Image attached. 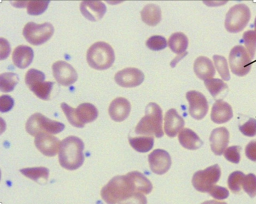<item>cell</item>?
Segmentation results:
<instances>
[{
  "mask_svg": "<svg viewBox=\"0 0 256 204\" xmlns=\"http://www.w3.org/2000/svg\"><path fill=\"white\" fill-rule=\"evenodd\" d=\"M233 117L231 106L222 99L217 100L214 104L211 111L212 120L216 124L228 122Z\"/></svg>",
  "mask_w": 256,
  "mask_h": 204,
  "instance_id": "cell-19",
  "label": "cell"
},
{
  "mask_svg": "<svg viewBox=\"0 0 256 204\" xmlns=\"http://www.w3.org/2000/svg\"><path fill=\"white\" fill-rule=\"evenodd\" d=\"M250 15V11L246 5L240 4L232 6L226 14V29L231 33L242 31L249 22Z\"/></svg>",
  "mask_w": 256,
  "mask_h": 204,
  "instance_id": "cell-6",
  "label": "cell"
},
{
  "mask_svg": "<svg viewBox=\"0 0 256 204\" xmlns=\"http://www.w3.org/2000/svg\"><path fill=\"white\" fill-rule=\"evenodd\" d=\"M40 79L28 87L29 89L40 99L48 100L50 99L54 82L44 81Z\"/></svg>",
  "mask_w": 256,
  "mask_h": 204,
  "instance_id": "cell-26",
  "label": "cell"
},
{
  "mask_svg": "<svg viewBox=\"0 0 256 204\" xmlns=\"http://www.w3.org/2000/svg\"><path fill=\"white\" fill-rule=\"evenodd\" d=\"M64 127L63 123L51 120L40 113L30 116L26 124L27 132L34 136L42 133L58 134L62 132Z\"/></svg>",
  "mask_w": 256,
  "mask_h": 204,
  "instance_id": "cell-5",
  "label": "cell"
},
{
  "mask_svg": "<svg viewBox=\"0 0 256 204\" xmlns=\"http://www.w3.org/2000/svg\"><path fill=\"white\" fill-rule=\"evenodd\" d=\"M201 204H227L224 201H218L215 200H207L203 202Z\"/></svg>",
  "mask_w": 256,
  "mask_h": 204,
  "instance_id": "cell-47",
  "label": "cell"
},
{
  "mask_svg": "<svg viewBox=\"0 0 256 204\" xmlns=\"http://www.w3.org/2000/svg\"><path fill=\"white\" fill-rule=\"evenodd\" d=\"M136 192L132 179L126 174L114 177L102 188L100 194L107 204H116Z\"/></svg>",
  "mask_w": 256,
  "mask_h": 204,
  "instance_id": "cell-2",
  "label": "cell"
},
{
  "mask_svg": "<svg viewBox=\"0 0 256 204\" xmlns=\"http://www.w3.org/2000/svg\"><path fill=\"white\" fill-rule=\"evenodd\" d=\"M178 140L180 144L185 148L196 150L203 144L198 135L192 130L184 128L179 133Z\"/></svg>",
  "mask_w": 256,
  "mask_h": 204,
  "instance_id": "cell-22",
  "label": "cell"
},
{
  "mask_svg": "<svg viewBox=\"0 0 256 204\" xmlns=\"http://www.w3.org/2000/svg\"><path fill=\"white\" fill-rule=\"evenodd\" d=\"M50 1H26L27 13L32 16H38L44 13L47 9Z\"/></svg>",
  "mask_w": 256,
  "mask_h": 204,
  "instance_id": "cell-32",
  "label": "cell"
},
{
  "mask_svg": "<svg viewBox=\"0 0 256 204\" xmlns=\"http://www.w3.org/2000/svg\"><path fill=\"white\" fill-rule=\"evenodd\" d=\"M14 105V99L8 95H2L0 97V111L6 112L10 110Z\"/></svg>",
  "mask_w": 256,
  "mask_h": 204,
  "instance_id": "cell-43",
  "label": "cell"
},
{
  "mask_svg": "<svg viewBox=\"0 0 256 204\" xmlns=\"http://www.w3.org/2000/svg\"><path fill=\"white\" fill-rule=\"evenodd\" d=\"M146 197L142 193L134 192L120 201L118 204H146Z\"/></svg>",
  "mask_w": 256,
  "mask_h": 204,
  "instance_id": "cell-41",
  "label": "cell"
},
{
  "mask_svg": "<svg viewBox=\"0 0 256 204\" xmlns=\"http://www.w3.org/2000/svg\"><path fill=\"white\" fill-rule=\"evenodd\" d=\"M146 46L152 51H160L167 46V42L164 37L154 35L149 38L146 42Z\"/></svg>",
  "mask_w": 256,
  "mask_h": 204,
  "instance_id": "cell-38",
  "label": "cell"
},
{
  "mask_svg": "<svg viewBox=\"0 0 256 204\" xmlns=\"http://www.w3.org/2000/svg\"><path fill=\"white\" fill-rule=\"evenodd\" d=\"M194 70L197 77L203 80L212 78L216 73L212 61L204 56L196 59L194 64Z\"/></svg>",
  "mask_w": 256,
  "mask_h": 204,
  "instance_id": "cell-21",
  "label": "cell"
},
{
  "mask_svg": "<svg viewBox=\"0 0 256 204\" xmlns=\"http://www.w3.org/2000/svg\"><path fill=\"white\" fill-rule=\"evenodd\" d=\"M208 193L214 198L222 200L228 197L229 191L225 187L219 185H214L210 189Z\"/></svg>",
  "mask_w": 256,
  "mask_h": 204,
  "instance_id": "cell-42",
  "label": "cell"
},
{
  "mask_svg": "<svg viewBox=\"0 0 256 204\" xmlns=\"http://www.w3.org/2000/svg\"><path fill=\"white\" fill-rule=\"evenodd\" d=\"M128 174L132 179L136 192L147 194L152 191V185L143 174L134 171L128 172Z\"/></svg>",
  "mask_w": 256,
  "mask_h": 204,
  "instance_id": "cell-25",
  "label": "cell"
},
{
  "mask_svg": "<svg viewBox=\"0 0 256 204\" xmlns=\"http://www.w3.org/2000/svg\"><path fill=\"white\" fill-rule=\"evenodd\" d=\"M204 84L211 95L216 98L228 92V86L226 83L218 78H210L204 80Z\"/></svg>",
  "mask_w": 256,
  "mask_h": 204,
  "instance_id": "cell-29",
  "label": "cell"
},
{
  "mask_svg": "<svg viewBox=\"0 0 256 204\" xmlns=\"http://www.w3.org/2000/svg\"><path fill=\"white\" fill-rule=\"evenodd\" d=\"M242 39L246 50L252 59L256 51V32L254 30H248L244 33Z\"/></svg>",
  "mask_w": 256,
  "mask_h": 204,
  "instance_id": "cell-34",
  "label": "cell"
},
{
  "mask_svg": "<svg viewBox=\"0 0 256 204\" xmlns=\"http://www.w3.org/2000/svg\"><path fill=\"white\" fill-rule=\"evenodd\" d=\"M19 81L18 75L12 72L3 73L0 75V89L2 92L14 90Z\"/></svg>",
  "mask_w": 256,
  "mask_h": 204,
  "instance_id": "cell-31",
  "label": "cell"
},
{
  "mask_svg": "<svg viewBox=\"0 0 256 204\" xmlns=\"http://www.w3.org/2000/svg\"><path fill=\"white\" fill-rule=\"evenodd\" d=\"M61 108L68 120L72 125L78 128L84 127V124L80 121L77 116L76 109L72 108L64 102L62 103Z\"/></svg>",
  "mask_w": 256,
  "mask_h": 204,
  "instance_id": "cell-36",
  "label": "cell"
},
{
  "mask_svg": "<svg viewBox=\"0 0 256 204\" xmlns=\"http://www.w3.org/2000/svg\"><path fill=\"white\" fill-rule=\"evenodd\" d=\"M229 64L232 73L240 77L248 74L252 65L250 57L246 49L242 45H236L231 50Z\"/></svg>",
  "mask_w": 256,
  "mask_h": 204,
  "instance_id": "cell-8",
  "label": "cell"
},
{
  "mask_svg": "<svg viewBox=\"0 0 256 204\" xmlns=\"http://www.w3.org/2000/svg\"><path fill=\"white\" fill-rule=\"evenodd\" d=\"M162 124V114L160 106L150 102L146 106L145 115L136 125L135 132L137 134L154 135L160 138L164 136Z\"/></svg>",
  "mask_w": 256,
  "mask_h": 204,
  "instance_id": "cell-3",
  "label": "cell"
},
{
  "mask_svg": "<svg viewBox=\"0 0 256 204\" xmlns=\"http://www.w3.org/2000/svg\"><path fill=\"white\" fill-rule=\"evenodd\" d=\"M0 59H6L10 55V47L8 42L5 39L0 38Z\"/></svg>",
  "mask_w": 256,
  "mask_h": 204,
  "instance_id": "cell-45",
  "label": "cell"
},
{
  "mask_svg": "<svg viewBox=\"0 0 256 204\" xmlns=\"http://www.w3.org/2000/svg\"><path fill=\"white\" fill-rule=\"evenodd\" d=\"M186 98L189 103L190 115L196 120L204 118L208 110V102L205 96L198 91L190 90L186 93Z\"/></svg>",
  "mask_w": 256,
  "mask_h": 204,
  "instance_id": "cell-10",
  "label": "cell"
},
{
  "mask_svg": "<svg viewBox=\"0 0 256 204\" xmlns=\"http://www.w3.org/2000/svg\"><path fill=\"white\" fill-rule=\"evenodd\" d=\"M168 46L171 50L178 55L182 54L188 48V40L185 34L176 32L171 35L168 39Z\"/></svg>",
  "mask_w": 256,
  "mask_h": 204,
  "instance_id": "cell-27",
  "label": "cell"
},
{
  "mask_svg": "<svg viewBox=\"0 0 256 204\" xmlns=\"http://www.w3.org/2000/svg\"><path fill=\"white\" fill-rule=\"evenodd\" d=\"M244 176L245 174L240 171H235L230 174L228 180V184L232 192L237 193L240 191Z\"/></svg>",
  "mask_w": 256,
  "mask_h": 204,
  "instance_id": "cell-35",
  "label": "cell"
},
{
  "mask_svg": "<svg viewBox=\"0 0 256 204\" xmlns=\"http://www.w3.org/2000/svg\"><path fill=\"white\" fill-rule=\"evenodd\" d=\"M164 130L166 134L170 137H175L184 125V119L175 109H169L165 114Z\"/></svg>",
  "mask_w": 256,
  "mask_h": 204,
  "instance_id": "cell-18",
  "label": "cell"
},
{
  "mask_svg": "<svg viewBox=\"0 0 256 204\" xmlns=\"http://www.w3.org/2000/svg\"><path fill=\"white\" fill-rule=\"evenodd\" d=\"M20 171L25 176L38 182L40 179L46 181L49 174V170L44 167L25 168Z\"/></svg>",
  "mask_w": 256,
  "mask_h": 204,
  "instance_id": "cell-30",
  "label": "cell"
},
{
  "mask_svg": "<svg viewBox=\"0 0 256 204\" xmlns=\"http://www.w3.org/2000/svg\"><path fill=\"white\" fill-rule=\"evenodd\" d=\"M34 56L33 50L30 47L20 45L16 47L13 51L12 60L16 67L24 69L31 64Z\"/></svg>",
  "mask_w": 256,
  "mask_h": 204,
  "instance_id": "cell-20",
  "label": "cell"
},
{
  "mask_svg": "<svg viewBox=\"0 0 256 204\" xmlns=\"http://www.w3.org/2000/svg\"><path fill=\"white\" fill-rule=\"evenodd\" d=\"M34 144L44 155L54 156L59 150L60 143L58 138L48 133H42L36 136Z\"/></svg>",
  "mask_w": 256,
  "mask_h": 204,
  "instance_id": "cell-14",
  "label": "cell"
},
{
  "mask_svg": "<svg viewBox=\"0 0 256 204\" xmlns=\"http://www.w3.org/2000/svg\"><path fill=\"white\" fill-rule=\"evenodd\" d=\"M242 186L250 197H254L256 195V176L253 173L245 175Z\"/></svg>",
  "mask_w": 256,
  "mask_h": 204,
  "instance_id": "cell-37",
  "label": "cell"
},
{
  "mask_svg": "<svg viewBox=\"0 0 256 204\" xmlns=\"http://www.w3.org/2000/svg\"><path fill=\"white\" fill-rule=\"evenodd\" d=\"M152 171L157 174H163L170 169L172 160L168 153L164 150L156 149L148 156Z\"/></svg>",
  "mask_w": 256,
  "mask_h": 204,
  "instance_id": "cell-13",
  "label": "cell"
},
{
  "mask_svg": "<svg viewBox=\"0 0 256 204\" xmlns=\"http://www.w3.org/2000/svg\"><path fill=\"white\" fill-rule=\"evenodd\" d=\"M230 133L224 127L214 129L210 137V147L212 151L216 155H221L229 143Z\"/></svg>",
  "mask_w": 256,
  "mask_h": 204,
  "instance_id": "cell-16",
  "label": "cell"
},
{
  "mask_svg": "<svg viewBox=\"0 0 256 204\" xmlns=\"http://www.w3.org/2000/svg\"><path fill=\"white\" fill-rule=\"evenodd\" d=\"M144 75L136 68H126L118 71L114 76L116 82L122 87H134L144 81Z\"/></svg>",
  "mask_w": 256,
  "mask_h": 204,
  "instance_id": "cell-12",
  "label": "cell"
},
{
  "mask_svg": "<svg viewBox=\"0 0 256 204\" xmlns=\"http://www.w3.org/2000/svg\"><path fill=\"white\" fill-rule=\"evenodd\" d=\"M213 60L216 69L222 79L224 81H229L230 76L226 59L222 56L214 55L213 56Z\"/></svg>",
  "mask_w": 256,
  "mask_h": 204,
  "instance_id": "cell-33",
  "label": "cell"
},
{
  "mask_svg": "<svg viewBox=\"0 0 256 204\" xmlns=\"http://www.w3.org/2000/svg\"><path fill=\"white\" fill-rule=\"evenodd\" d=\"M52 70L54 78L62 85H71L78 79V74L76 70L66 61L56 62L52 66Z\"/></svg>",
  "mask_w": 256,
  "mask_h": 204,
  "instance_id": "cell-11",
  "label": "cell"
},
{
  "mask_svg": "<svg viewBox=\"0 0 256 204\" xmlns=\"http://www.w3.org/2000/svg\"><path fill=\"white\" fill-rule=\"evenodd\" d=\"M240 131L245 136L253 137L256 135V120L250 118L246 123L239 126Z\"/></svg>",
  "mask_w": 256,
  "mask_h": 204,
  "instance_id": "cell-40",
  "label": "cell"
},
{
  "mask_svg": "<svg viewBox=\"0 0 256 204\" xmlns=\"http://www.w3.org/2000/svg\"><path fill=\"white\" fill-rule=\"evenodd\" d=\"M54 33V28L50 23L38 24L32 22L28 23L24 28L22 34L30 44L38 46L48 41Z\"/></svg>",
  "mask_w": 256,
  "mask_h": 204,
  "instance_id": "cell-7",
  "label": "cell"
},
{
  "mask_svg": "<svg viewBox=\"0 0 256 204\" xmlns=\"http://www.w3.org/2000/svg\"><path fill=\"white\" fill-rule=\"evenodd\" d=\"M82 14L88 20L96 22L102 18L106 11V7L101 1H82L80 6Z\"/></svg>",
  "mask_w": 256,
  "mask_h": 204,
  "instance_id": "cell-15",
  "label": "cell"
},
{
  "mask_svg": "<svg viewBox=\"0 0 256 204\" xmlns=\"http://www.w3.org/2000/svg\"><path fill=\"white\" fill-rule=\"evenodd\" d=\"M245 153L249 159L256 162V140L251 141L246 145Z\"/></svg>",
  "mask_w": 256,
  "mask_h": 204,
  "instance_id": "cell-44",
  "label": "cell"
},
{
  "mask_svg": "<svg viewBox=\"0 0 256 204\" xmlns=\"http://www.w3.org/2000/svg\"><path fill=\"white\" fill-rule=\"evenodd\" d=\"M76 111L78 119L84 124L94 121L98 116V109L90 103L80 104L76 109Z\"/></svg>",
  "mask_w": 256,
  "mask_h": 204,
  "instance_id": "cell-24",
  "label": "cell"
},
{
  "mask_svg": "<svg viewBox=\"0 0 256 204\" xmlns=\"http://www.w3.org/2000/svg\"><path fill=\"white\" fill-rule=\"evenodd\" d=\"M128 141L134 149L142 153L150 151L152 148L154 143L152 136L128 137Z\"/></svg>",
  "mask_w": 256,
  "mask_h": 204,
  "instance_id": "cell-28",
  "label": "cell"
},
{
  "mask_svg": "<svg viewBox=\"0 0 256 204\" xmlns=\"http://www.w3.org/2000/svg\"><path fill=\"white\" fill-rule=\"evenodd\" d=\"M186 55V53H184L182 54H181L180 55H179L176 57L174 59L172 62H171V66L172 67H174L176 66L178 62L185 55Z\"/></svg>",
  "mask_w": 256,
  "mask_h": 204,
  "instance_id": "cell-46",
  "label": "cell"
},
{
  "mask_svg": "<svg viewBox=\"0 0 256 204\" xmlns=\"http://www.w3.org/2000/svg\"><path fill=\"white\" fill-rule=\"evenodd\" d=\"M115 60L114 51L108 44L98 42L92 45L86 53V60L90 67L103 70L110 67Z\"/></svg>",
  "mask_w": 256,
  "mask_h": 204,
  "instance_id": "cell-4",
  "label": "cell"
},
{
  "mask_svg": "<svg viewBox=\"0 0 256 204\" xmlns=\"http://www.w3.org/2000/svg\"><path fill=\"white\" fill-rule=\"evenodd\" d=\"M84 149L83 141L76 136H70L62 140L58 151L60 165L70 170L79 168L84 161Z\"/></svg>",
  "mask_w": 256,
  "mask_h": 204,
  "instance_id": "cell-1",
  "label": "cell"
},
{
  "mask_svg": "<svg viewBox=\"0 0 256 204\" xmlns=\"http://www.w3.org/2000/svg\"><path fill=\"white\" fill-rule=\"evenodd\" d=\"M241 147L239 146H232L228 147L225 150L224 157L228 161L236 164L239 163Z\"/></svg>",
  "mask_w": 256,
  "mask_h": 204,
  "instance_id": "cell-39",
  "label": "cell"
},
{
  "mask_svg": "<svg viewBox=\"0 0 256 204\" xmlns=\"http://www.w3.org/2000/svg\"><path fill=\"white\" fill-rule=\"evenodd\" d=\"M130 109V104L126 99L118 97L114 99L110 104L108 113L113 120L121 122L128 117Z\"/></svg>",
  "mask_w": 256,
  "mask_h": 204,
  "instance_id": "cell-17",
  "label": "cell"
},
{
  "mask_svg": "<svg viewBox=\"0 0 256 204\" xmlns=\"http://www.w3.org/2000/svg\"><path fill=\"white\" fill-rule=\"evenodd\" d=\"M254 31L256 32V17L255 18L254 23Z\"/></svg>",
  "mask_w": 256,
  "mask_h": 204,
  "instance_id": "cell-48",
  "label": "cell"
},
{
  "mask_svg": "<svg viewBox=\"0 0 256 204\" xmlns=\"http://www.w3.org/2000/svg\"><path fill=\"white\" fill-rule=\"evenodd\" d=\"M221 170L218 164L210 166L204 170L195 172L192 178L194 188L202 192H208L219 180Z\"/></svg>",
  "mask_w": 256,
  "mask_h": 204,
  "instance_id": "cell-9",
  "label": "cell"
},
{
  "mask_svg": "<svg viewBox=\"0 0 256 204\" xmlns=\"http://www.w3.org/2000/svg\"><path fill=\"white\" fill-rule=\"evenodd\" d=\"M141 18L146 24L154 26L161 20V10L159 6L153 4L146 5L140 12Z\"/></svg>",
  "mask_w": 256,
  "mask_h": 204,
  "instance_id": "cell-23",
  "label": "cell"
}]
</instances>
